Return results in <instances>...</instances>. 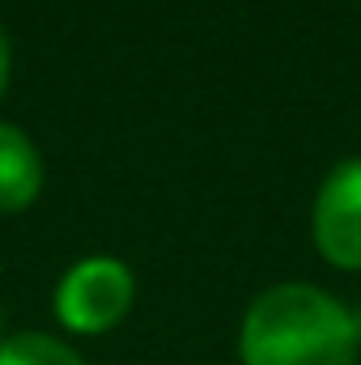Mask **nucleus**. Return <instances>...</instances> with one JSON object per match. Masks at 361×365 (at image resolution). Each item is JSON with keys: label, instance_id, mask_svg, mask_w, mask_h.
<instances>
[{"label": "nucleus", "instance_id": "f03ea898", "mask_svg": "<svg viewBox=\"0 0 361 365\" xmlns=\"http://www.w3.org/2000/svg\"><path fill=\"white\" fill-rule=\"evenodd\" d=\"M136 297V280L132 272L119 264V259H81L73 272L60 280L56 289V314L68 331H81V336H98L106 327H115L128 306Z\"/></svg>", "mask_w": 361, "mask_h": 365}, {"label": "nucleus", "instance_id": "0eeeda50", "mask_svg": "<svg viewBox=\"0 0 361 365\" xmlns=\"http://www.w3.org/2000/svg\"><path fill=\"white\" fill-rule=\"evenodd\" d=\"M9 336H4V306H0V344H4Z\"/></svg>", "mask_w": 361, "mask_h": 365}, {"label": "nucleus", "instance_id": "f257e3e1", "mask_svg": "<svg viewBox=\"0 0 361 365\" xmlns=\"http://www.w3.org/2000/svg\"><path fill=\"white\" fill-rule=\"evenodd\" d=\"M243 365H353L357 323L315 284H276L243 319Z\"/></svg>", "mask_w": 361, "mask_h": 365}, {"label": "nucleus", "instance_id": "20e7f679", "mask_svg": "<svg viewBox=\"0 0 361 365\" xmlns=\"http://www.w3.org/2000/svg\"><path fill=\"white\" fill-rule=\"evenodd\" d=\"M43 187V158L34 149V140L13 128L0 123V212H21Z\"/></svg>", "mask_w": 361, "mask_h": 365}, {"label": "nucleus", "instance_id": "39448f33", "mask_svg": "<svg viewBox=\"0 0 361 365\" xmlns=\"http://www.w3.org/2000/svg\"><path fill=\"white\" fill-rule=\"evenodd\" d=\"M0 365H86L64 340L43 331H21L0 344Z\"/></svg>", "mask_w": 361, "mask_h": 365}, {"label": "nucleus", "instance_id": "7ed1b4c3", "mask_svg": "<svg viewBox=\"0 0 361 365\" xmlns=\"http://www.w3.org/2000/svg\"><path fill=\"white\" fill-rule=\"evenodd\" d=\"M315 242L327 264L361 272V158L336 166L315 200Z\"/></svg>", "mask_w": 361, "mask_h": 365}, {"label": "nucleus", "instance_id": "423d86ee", "mask_svg": "<svg viewBox=\"0 0 361 365\" xmlns=\"http://www.w3.org/2000/svg\"><path fill=\"white\" fill-rule=\"evenodd\" d=\"M9 86V34L0 30V93Z\"/></svg>", "mask_w": 361, "mask_h": 365}]
</instances>
